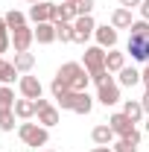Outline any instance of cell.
<instances>
[{
    "mask_svg": "<svg viewBox=\"0 0 149 152\" xmlns=\"http://www.w3.org/2000/svg\"><path fill=\"white\" fill-rule=\"evenodd\" d=\"M56 23V35H58V41H73V23H64V20H53Z\"/></svg>",
    "mask_w": 149,
    "mask_h": 152,
    "instance_id": "cell-24",
    "label": "cell"
},
{
    "mask_svg": "<svg viewBox=\"0 0 149 152\" xmlns=\"http://www.w3.org/2000/svg\"><path fill=\"white\" fill-rule=\"evenodd\" d=\"M126 50L134 61H149V35H129Z\"/></svg>",
    "mask_w": 149,
    "mask_h": 152,
    "instance_id": "cell-6",
    "label": "cell"
},
{
    "mask_svg": "<svg viewBox=\"0 0 149 152\" xmlns=\"http://www.w3.org/2000/svg\"><path fill=\"white\" fill-rule=\"evenodd\" d=\"M117 82H120V85H126V88H134V85L140 82V70H134V67H123Z\"/></svg>",
    "mask_w": 149,
    "mask_h": 152,
    "instance_id": "cell-22",
    "label": "cell"
},
{
    "mask_svg": "<svg viewBox=\"0 0 149 152\" xmlns=\"http://www.w3.org/2000/svg\"><path fill=\"white\" fill-rule=\"evenodd\" d=\"M140 82L149 88V61H146V67H143V73H140Z\"/></svg>",
    "mask_w": 149,
    "mask_h": 152,
    "instance_id": "cell-37",
    "label": "cell"
},
{
    "mask_svg": "<svg viewBox=\"0 0 149 152\" xmlns=\"http://www.w3.org/2000/svg\"><path fill=\"white\" fill-rule=\"evenodd\" d=\"M91 108H93L91 94H88V91H76V96H73V108H70V111H76V114H91Z\"/></svg>",
    "mask_w": 149,
    "mask_h": 152,
    "instance_id": "cell-16",
    "label": "cell"
},
{
    "mask_svg": "<svg viewBox=\"0 0 149 152\" xmlns=\"http://www.w3.org/2000/svg\"><path fill=\"white\" fill-rule=\"evenodd\" d=\"M93 35H96V41H99V47H108V50H111L114 44H117V29L108 26V23H105V26H96Z\"/></svg>",
    "mask_w": 149,
    "mask_h": 152,
    "instance_id": "cell-14",
    "label": "cell"
},
{
    "mask_svg": "<svg viewBox=\"0 0 149 152\" xmlns=\"http://www.w3.org/2000/svg\"><path fill=\"white\" fill-rule=\"evenodd\" d=\"M91 152H114V149H111V146H93Z\"/></svg>",
    "mask_w": 149,
    "mask_h": 152,
    "instance_id": "cell-39",
    "label": "cell"
},
{
    "mask_svg": "<svg viewBox=\"0 0 149 152\" xmlns=\"http://www.w3.org/2000/svg\"><path fill=\"white\" fill-rule=\"evenodd\" d=\"M3 18H6V26H9V29H20V26H26V18L20 15L18 9H12V12H6Z\"/></svg>",
    "mask_w": 149,
    "mask_h": 152,
    "instance_id": "cell-25",
    "label": "cell"
},
{
    "mask_svg": "<svg viewBox=\"0 0 149 152\" xmlns=\"http://www.w3.org/2000/svg\"><path fill=\"white\" fill-rule=\"evenodd\" d=\"M140 3H143V0H120V6H123V9H131V6H140Z\"/></svg>",
    "mask_w": 149,
    "mask_h": 152,
    "instance_id": "cell-35",
    "label": "cell"
},
{
    "mask_svg": "<svg viewBox=\"0 0 149 152\" xmlns=\"http://www.w3.org/2000/svg\"><path fill=\"white\" fill-rule=\"evenodd\" d=\"M105 67H108V73H120V70H123V67H126V56H123V53H117V50H111V53H108V56H105Z\"/></svg>",
    "mask_w": 149,
    "mask_h": 152,
    "instance_id": "cell-20",
    "label": "cell"
},
{
    "mask_svg": "<svg viewBox=\"0 0 149 152\" xmlns=\"http://www.w3.org/2000/svg\"><path fill=\"white\" fill-rule=\"evenodd\" d=\"M91 137H93L96 146H108V143L114 140V129L111 126H96V129L91 132Z\"/></svg>",
    "mask_w": 149,
    "mask_h": 152,
    "instance_id": "cell-18",
    "label": "cell"
},
{
    "mask_svg": "<svg viewBox=\"0 0 149 152\" xmlns=\"http://www.w3.org/2000/svg\"><path fill=\"white\" fill-rule=\"evenodd\" d=\"M32 41H35V29H29V26L12 29V47H15V53H26Z\"/></svg>",
    "mask_w": 149,
    "mask_h": 152,
    "instance_id": "cell-8",
    "label": "cell"
},
{
    "mask_svg": "<svg viewBox=\"0 0 149 152\" xmlns=\"http://www.w3.org/2000/svg\"><path fill=\"white\" fill-rule=\"evenodd\" d=\"M129 35H149V20H134V23H131L129 26Z\"/></svg>",
    "mask_w": 149,
    "mask_h": 152,
    "instance_id": "cell-30",
    "label": "cell"
},
{
    "mask_svg": "<svg viewBox=\"0 0 149 152\" xmlns=\"http://www.w3.org/2000/svg\"><path fill=\"white\" fill-rule=\"evenodd\" d=\"M56 23L53 20H47V23H35V41L38 44H53L56 41Z\"/></svg>",
    "mask_w": 149,
    "mask_h": 152,
    "instance_id": "cell-12",
    "label": "cell"
},
{
    "mask_svg": "<svg viewBox=\"0 0 149 152\" xmlns=\"http://www.w3.org/2000/svg\"><path fill=\"white\" fill-rule=\"evenodd\" d=\"M35 111H38V105H35V99H18L15 102V114H18L20 120H29V117H35Z\"/></svg>",
    "mask_w": 149,
    "mask_h": 152,
    "instance_id": "cell-17",
    "label": "cell"
},
{
    "mask_svg": "<svg viewBox=\"0 0 149 152\" xmlns=\"http://www.w3.org/2000/svg\"><path fill=\"white\" fill-rule=\"evenodd\" d=\"M50 152H53V149H50Z\"/></svg>",
    "mask_w": 149,
    "mask_h": 152,
    "instance_id": "cell-44",
    "label": "cell"
},
{
    "mask_svg": "<svg viewBox=\"0 0 149 152\" xmlns=\"http://www.w3.org/2000/svg\"><path fill=\"white\" fill-rule=\"evenodd\" d=\"M140 105H143V111L149 114V88H146V94H143V99H140Z\"/></svg>",
    "mask_w": 149,
    "mask_h": 152,
    "instance_id": "cell-38",
    "label": "cell"
},
{
    "mask_svg": "<svg viewBox=\"0 0 149 152\" xmlns=\"http://www.w3.org/2000/svg\"><path fill=\"white\" fill-rule=\"evenodd\" d=\"M105 47H85V70L91 73V79L96 85H102L105 79H108V67H105Z\"/></svg>",
    "mask_w": 149,
    "mask_h": 152,
    "instance_id": "cell-1",
    "label": "cell"
},
{
    "mask_svg": "<svg viewBox=\"0 0 149 152\" xmlns=\"http://www.w3.org/2000/svg\"><path fill=\"white\" fill-rule=\"evenodd\" d=\"M93 32H96V23H93L91 15H82V18L73 20V41H76V44H85Z\"/></svg>",
    "mask_w": 149,
    "mask_h": 152,
    "instance_id": "cell-5",
    "label": "cell"
},
{
    "mask_svg": "<svg viewBox=\"0 0 149 152\" xmlns=\"http://www.w3.org/2000/svg\"><path fill=\"white\" fill-rule=\"evenodd\" d=\"M18 134H20V140H23L26 146H44V143L50 140L47 126H41V123H20Z\"/></svg>",
    "mask_w": 149,
    "mask_h": 152,
    "instance_id": "cell-3",
    "label": "cell"
},
{
    "mask_svg": "<svg viewBox=\"0 0 149 152\" xmlns=\"http://www.w3.org/2000/svg\"><path fill=\"white\" fill-rule=\"evenodd\" d=\"M76 18H79V15H76V6H73V3H58V6H53V20L73 23Z\"/></svg>",
    "mask_w": 149,
    "mask_h": 152,
    "instance_id": "cell-13",
    "label": "cell"
},
{
    "mask_svg": "<svg viewBox=\"0 0 149 152\" xmlns=\"http://www.w3.org/2000/svg\"><path fill=\"white\" fill-rule=\"evenodd\" d=\"M41 82H38V76H20V94L26 96V99H41Z\"/></svg>",
    "mask_w": 149,
    "mask_h": 152,
    "instance_id": "cell-10",
    "label": "cell"
},
{
    "mask_svg": "<svg viewBox=\"0 0 149 152\" xmlns=\"http://www.w3.org/2000/svg\"><path fill=\"white\" fill-rule=\"evenodd\" d=\"M146 132H149V120H146Z\"/></svg>",
    "mask_w": 149,
    "mask_h": 152,
    "instance_id": "cell-42",
    "label": "cell"
},
{
    "mask_svg": "<svg viewBox=\"0 0 149 152\" xmlns=\"http://www.w3.org/2000/svg\"><path fill=\"white\" fill-rule=\"evenodd\" d=\"M140 15H143V20H149V0L140 3Z\"/></svg>",
    "mask_w": 149,
    "mask_h": 152,
    "instance_id": "cell-36",
    "label": "cell"
},
{
    "mask_svg": "<svg viewBox=\"0 0 149 152\" xmlns=\"http://www.w3.org/2000/svg\"><path fill=\"white\" fill-rule=\"evenodd\" d=\"M73 6H76V15L82 18V15H91V9H93V0H76Z\"/></svg>",
    "mask_w": 149,
    "mask_h": 152,
    "instance_id": "cell-31",
    "label": "cell"
},
{
    "mask_svg": "<svg viewBox=\"0 0 149 152\" xmlns=\"http://www.w3.org/2000/svg\"><path fill=\"white\" fill-rule=\"evenodd\" d=\"M15 102H18V99H15V91H12L9 85H3V88H0V108H15Z\"/></svg>",
    "mask_w": 149,
    "mask_h": 152,
    "instance_id": "cell-27",
    "label": "cell"
},
{
    "mask_svg": "<svg viewBox=\"0 0 149 152\" xmlns=\"http://www.w3.org/2000/svg\"><path fill=\"white\" fill-rule=\"evenodd\" d=\"M131 23H134V20H131V9H123V6H120V9L111 12V26L114 29H129Z\"/></svg>",
    "mask_w": 149,
    "mask_h": 152,
    "instance_id": "cell-15",
    "label": "cell"
},
{
    "mask_svg": "<svg viewBox=\"0 0 149 152\" xmlns=\"http://www.w3.org/2000/svg\"><path fill=\"white\" fill-rule=\"evenodd\" d=\"M9 26H6V18H0V53H6L9 50V44H12V38H9Z\"/></svg>",
    "mask_w": 149,
    "mask_h": 152,
    "instance_id": "cell-29",
    "label": "cell"
},
{
    "mask_svg": "<svg viewBox=\"0 0 149 152\" xmlns=\"http://www.w3.org/2000/svg\"><path fill=\"white\" fill-rule=\"evenodd\" d=\"M120 140H126V143H131V146H137V143H140V132L134 129V132H129L126 137H120Z\"/></svg>",
    "mask_w": 149,
    "mask_h": 152,
    "instance_id": "cell-33",
    "label": "cell"
},
{
    "mask_svg": "<svg viewBox=\"0 0 149 152\" xmlns=\"http://www.w3.org/2000/svg\"><path fill=\"white\" fill-rule=\"evenodd\" d=\"M29 20H32V23H47V20H53V3H47V0L32 3V9H29Z\"/></svg>",
    "mask_w": 149,
    "mask_h": 152,
    "instance_id": "cell-9",
    "label": "cell"
},
{
    "mask_svg": "<svg viewBox=\"0 0 149 152\" xmlns=\"http://www.w3.org/2000/svg\"><path fill=\"white\" fill-rule=\"evenodd\" d=\"M35 105H38V123H41V126H47V129H50V126H56L58 123V108L56 105H50V102H47V99H35Z\"/></svg>",
    "mask_w": 149,
    "mask_h": 152,
    "instance_id": "cell-7",
    "label": "cell"
},
{
    "mask_svg": "<svg viewBox=\"0 0 149 152\" xmlns=\"http://www.w3.org/2000/svg\"><path fill=\"white\" fill-rule=\"evenodd\" d=\"M0 67H3V58H0Z\"/></svg>",
    "mask_w": 149,
    "mask_h": 152,
    "instance_id": "cell-43",
    "label": "cell"
},
{
    "mask_svg": "<svg viewBox=\"0 0 149 152\" xmlns=\"http://www.w3.org/2000/svg\"><path fill=\"white\" fill-rule=\"evenodd\" d=\"M15 67H18V73H29L32 70V64H35V56L26 50V53H15V61H12Z\"/></svg>",
    "mask_w": 149,
    "mask_h": 152,
    "instance_id": "cell-19",
    "label": "cell"
},
{
    "mask_svg": "<svg viewBox=\"0 0 149 152\" xmlns=\"http://www.w3.org/2000/svg\"><path fill=\"white\" fill-rule=\"evenodd\" d=\"M61 3H76V0H61Z\"/></svg>",
    "mask_w": 149,
    "mask_h": 152,
    "instance_id": "cell-40",
    "label": "cell"
},
{
    "mask_svg": "<svg viewBox=\"0 0 149 152\" xmlns=\"http://www.w3.org/2000/svg\"><path fill=\"white\" fill-rule=\"evenodd\" d=\"M15 117H18L15 108H0V129L3 132H12L15 129Z\"/></svg>",
    "mask_w": 149,
    "mask_h": 152,
    "instance_id": "cell-23",
    "label": "cell"
},
{
    "mask_svg": "<svg viewBox=\"0 0 149 152\" xmlns=\"http://www.w3.org/2000/svg\"><path fill=\"white\" fill-rule=\"evenodd\" d=\"M50 91H53V96H56V99H61L64 94H70V85H67L61 76H56V79H53V85H50Z\"/></svg>",
    "mask_w": 149,
    "mask_h": 152,
    "instance_id": "cell-28",
    "label": "cell"
},
{
    "mask_svg": "<svg viewBox=\"0 0 149 152\" xmlns=\"http://www.w3.org/2000/svg\"><path fill=\"white\" fill-rule=\"evenodd\" d=\"M96 99L102 105H117L120 102V82H114L111 76H108L102 85H96Z\"/></svg>",
    "mask_w": 149,
    "mask_h": 152,
    "instance_id": "cell-4",
    "label": "cell"
},
{
    "mask_svg": "<svg viewBox=\"0 0 149 152\" xmlns=\"http://www.w3.org/2000/svg\"><path fill=\"white\" fill-rule=\"evenodd\" d=\"M108 126L114 129V134H120V137H126L129 132H134V123H131L129 117L123 111H117V114H111V120H108Z\"/></svg>",
    "mask_w": 149,
    "mask_h": 152,
    "instance_id": "cell-11",
    "label": "cell"
},
{
    "mask_svg": "<svg viewBox=\"0 0 149 152\" xmlns=\"http://www.w3.org/2000/svg\"><path fill=\"white\" fill-rule=\"evenodd\" d=\"M15 76H18V67H15L12 61H3V67H0V82H3V85H12Z\"/></svg>",
    "mask_w": 149,
    "mask_h": 152,
    "instance_id": "cell-26",
    "label": "cell"
},
{
    "mask_svg": "<svg viewBox=\"0 0 149 152\" xmlns=\"http://www.w3.org/2000/svg\"><path fill=\"white\" fill-rule=\"evenodd\" d=\"M73 96H76V91H70V94H64V96H61V99H58V105L70 111V108H73Z\"/></svg>",
    "mask_w": 149,
    "mask_h": 152,
    "instance_id": "cell-32",
    "label": "cell"
},
{
    "mask_svg": "<svg viewBox=\"0 0 149 152\" xmlns=\"http://www.w3.org/2000/svg\"><path fill=\"white\" fill-rule=\"evenodd\" d=\"M29 3H41V0H29Z\"/></svg>",
    "mask_w": 149,
    "mask_h": 152,
    "instance_id": "cell-41",
    "label": "cell"
},
{
    "mask_svg": "<svg viewBox=\"0 0 149 152\" xmlns=\"http://www.w3.org/2000/svg\"><path fill=\"white\" fill-rule=\"evenodd\" d=\"M67 85H70V91H85L88 88V82H91V73L85 70V64H76V61H64L61 67H58V73Z\"/></svg>",
    "mask_w": 149,
    "mask_h": 152,
    "instance_id": "cell-2",
    "label": "cell"
},
{
    "mask_svg": "<svg viewBox=\"0 0 149 152\" xmlns=\"http://www.w3.org/2000/svg\"><path fill=\"white\" fill-rule=\"evenodd\" d=\"M123 114H126V117H129L131 123H140V117H143V105H140V102H134V99H126V105H123Z\"/></svg>",
    "mask_w": 149,
    "mask_h": 152,
    "instance_id": "cell-21",
    "label": "cell"
},
{
    "mask_svg": "<svg viewBox=\"0 0 149 152\" xmlns=\"http://www.w3.org/2000/svg\"><path fill=\"white\" fill-rule=\"evenodd\" d=\"M111 149H114V152H137L134 146H131V143H126V140H120V143H114Z\"/></svg>",
    "mask_w": 149,
    "mask_h": 152,
    "instance_id": "cell-34",
    "label": "cell"
}]
</instances>
